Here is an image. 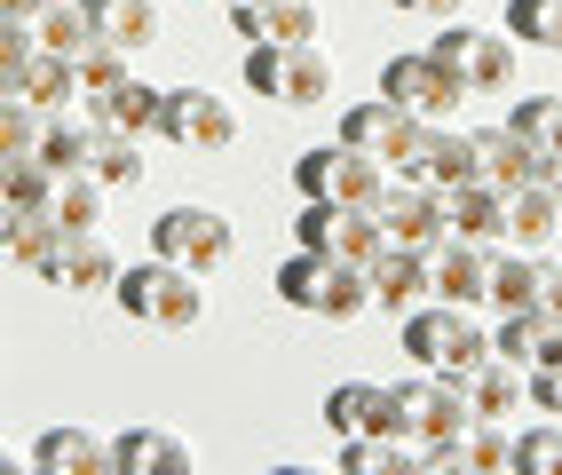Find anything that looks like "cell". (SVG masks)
I'll return each instance as SVG.
<instances>
[{"label":"cell","instance_id":"c3c4849f","mask_svg":"<svg viewBox=\"0 0 562 475\" xmlns=\"http://www.w3.org/2000/svg\"><path fill=\"white\" fill-rule=\"evenodd\" d=\"M547 191H554V199H562V159H547Z\"/></svg>","mask_w":562,"mask_h":475},{"label":"cell","instance_id":"6da1fadb","mask_svg":"<svg viewBox=\"0 0 562 475\" xmlns=\"http://www.w3.org/2000/svg\"><path fill=\"white\" fill-rule=\"evenodd\" d=\"M111 302H120L135 325H159V333H191V325L206 317V285H199V270H182V262H167V253H151V262L120 270Z\"/></svg>","mask_w":562,"mask_h":475},{"label":"cell","instance_id":"30bf717a","mask_svg":"<svg viewBox=\"0 0 562 475\" xmlns=\"http://www.w3.org/2000/svg\"><path fill=\"white\" fill-rule=\"evenodd\" d=\"M151 253H167V262H182V270H222L238 253V230H231V214H222V206L182 199V206H167L151 223Z\"/></svg>","mask_w":562,"mask_h":475},{"label":"cell","instance_id":"e0dca14e","mask_svg":"<svg viewBox=\"0 0 562 475\" xmlns=\"http://www.w3.org/2000/svg\"><path fill=\"white\" fill-rule=\"evenodd\" d=\"M231 16V32L254 48V41H317L325 16H317V0H238V9H222Z\"/></svg>","mask_w":562,"mask_h":475},{"label":"cell","instance_id":"44dd1931","mask_svg":"<svg viewBox=\"0 0 562 475\" xmlns=\"http://www.w3.org/2000/svg\"><path fill=\"white\" fill-rule=\"evenodd\" d=\"M492 349L507 357V364H562V317L554 309H499V333H492Z\"/></svg>","mask_w":562,"mask_h":475},{"label":"cell","instance_id":"8992f818","mask_svg":"<svg viewBox=\"0 0 562 475\" xmlns=\"http://www.w3.org/2000/svg\"><path fill=\"white\" fill-rule=\"evenodd\" d=\"M475 428V396L460 373H420L389 388V436H412V444H436V436H460Z\"/></svg>","mask_w":562,"mask_h":475},{"label":"cell","instance_id":"74e56055","mask_svg":"<svg viewBox=\"0 0 562 475\" xmlns=\"http://www.w3.org/2000/svg\"><path fill=\"white\" fill-rule=\"evenodd\" d=\"M48 159L41 151H9V159H0V206H41L48 199Z\"/></svg>","mask_w":562,"mask_h":475},{"label":"cell","instance_id":"603a6c76","mask_svg":"<svg viewBox=\"0 0 562 475\" xmlns=\"http://www.w3.org/2000/svg\"><path fill=\"white\" fill-rule=\"evenodd\" d=\"M443 223H452V238L507 246V191H492V182H452V191H443Z\"/></svg>","mask_w":562,"mask_h":475},{"label":"cell","instance_id":"d6986e66","mask_svg":"<svg viewBox=\"0 0 562 475\" xmlns=\"http://www.w3.org/2000/svg\"><path fill=\"white\" fill-rule=\"evenodd\" d=\"M364 278H372V309H412V302H428L436 294V285H428V253L420 246H381V253H372V262H364Z\"/></svg>","mask_w":562,"mask_h":475},{"label":"cell","instance_id":"9a60e30c","mask_svg":"<svg viewBox=\"0 0 562 475\" xmlns=\"http://www.w3.org/2000/svg\"><path fill=\"white\" fill-rule=\"evenodd\" d=\"M372 214H381V230L396 246H436L452 238V223H443V191H428V182H381V199H372Z\"/></svg>","mask_w":562,"mask_h":475},{"label":"cell","instance_id":"b9f144b4","mask_svg":"<svg viewBox=\"0 0 562 475\" xmlns=\"http://www.w3.org/2000/svg\"><path fill=\"white\" fill-rule=\"evenodd\" d=\"M515 467H522V475H562V428L515 436Z\"/></svg>","mask_w":562,"mask_h":475},{"label":"cell","instance_id":"5b68a950","mask_svg":"<svg viewBox=\"0 0 562 475\" xmlns=\"http://www.w3.org/2000/svg\"><path fill=\"white\" fill-rule=\"evenodd\" d=\"M80 95H88L95 127H111V135H151L159 127V88H143L120 48L80 56Z\"/></svg>","mask_w":562,"mask_h":475},{"label":"cell","instance_id":"d4e9b609","mask_svg":"<svg viewBox=\"0 0 562 475\" xmlns=\"http://www.w3.org/2000/svg\"><path fill=\"white\" fill-rule=\"evenodd\" d=\"M111 467L120 475H191V444L175 428H127V436H111Z\"/></svg>","mask_w":562,"mask_h":475},{"label":"cell","instance_id":"7402d4cb","mask_svg":"<svg viewBox=\"0 0 562 475\" xmlns=\"http://www.w3.org/2000/svg\"><path fill=\"white\" fill-rule=\"evenodd\" d=\"M412 127H420V120H412L404 112V103H389V95H364V103H349V112H341V143H357V151H372V159H396L404 151V135Z\"/></svg>","mask_w":562,"mask_h":475},{"label":"cell","instance_id":"484cf974","mask_svg":"<svg viewBox=\"0 0 562 475\" xmlns=\"http://www.w3.org/2000/svg\"><path fill=\"white\" fill-rule=\"evenodd\" d=\"M32 467H41V475H111V444L95 428H41Z\"/></svg>","mask_w":562,"mask_h":475},{"label":"cell","instance_id":"7a4b0ae2","mask_svg":"<svg viewBox=\"0 0 562 475\" xmlns=\"http://www.w3.org/2000/svg\"><path fill=\"white\" fill-rule=\"evenodd\" d=\"M404 357L420 364V373H468V364L492 357V333L475 325L468 302L428 294V302H412V309H404Z\"/></svg>","mask_w":562,"mask_h":475},{"label":"cell","instance_id":"d590c367","mask_svg":"<svg viewBox=\"0 0 562 475\" xmlns=\"http://www.w3.org/2000/svg\"><path fill=\"white\" fill-rule=\"evenodd\" d=\"M95 143H103L95 120H64V112H56V120L41 127V159H48V167H95Z\"/></svg>","mask_w":562,"mask_h":475},{"label":"cell","instance_id":"7bdbcfd3","mask_svg":"<svg viewBox=\"0 0 562 475\" xmlns=\"http://www.w3.org/2000/svg\"><path fill=\"white\" fill-rule=\"evenodd\" d=\"M531 405L539 412H562V364H531Z\"/></svg>","mask_w":562,"mask_h":475},{"label":"cell","instance_id":"f907efd6","mask_svg":"<svg viewBox=\"0 0 562 475\" xmlns=\"http://www.w3.org/2000/svg\"><path fill=\"white\" fill-rule=\"evenodd\" d=\"M214 9H238V0H214Z\"/></svg>","mask_w":562,"mask_h":475},{"label":"cell","instance_id":"4dcf8cb0","mask_svg":"<svg viewBox=\"0 0 562 475\" xmlns=\"http://www.w3.org/2000/svg\"><path fill=\"white\" fill-rule=\"evenodd\" d=\"M483 302H499V309H539V253H522V246H492V278H483Z\"/></svg>","mask_w":562,"mask_h":475},{"label":"cell","instance_id":"f35d334b","mask_svg":"<svg viewBox=\"0 0 562 475\" xmlns=\"http://www.w3.org/2000/svg\"><path fill=\"white\" fill-rule=\"evenodd\" d=\"M507 32L562 56V0H507Z\"/></svg>","mask_w":562,"mask_h":475},{"label":"cell","instance_id":"2e32d148","mask_svg":"<svg viewBox=\"0 0 562 475\" xmlns=\"http://www.w3.org/2000/svg\"><path fill=\"white\" fill-rule=\"evenodd\" d=\"M0 88H9V95H24L32 103V112H41V120H56L64 112V103L71 95H80V64H71V56H56V48H41V41H32L9 71H0Z\"/></svg>","mask_w":562,"mask_h":475},{"label":"cell","instance_id":"83f0119b","mask_svg":"<svg viewBox=\"0 0 562 475\" xmlns=\"http://www.w3.org/2000/svg\"><path fill=\"white\" fill-rule=\"evenodd\" d=\"M554 230H562V199L547 191V174L539 182H515V191H507V246L539 253Z\"/></svg>","mask_w":562,"mask_h":475},{"label":"cell","instance_id":"4316f807","mask_svg":"<svg viewBox=\"0 0 562 475\" xmlns=\"http://www.w3.org/2000/svg\"><path fill=\"white\" fill-rule=\"evenodd\" d=\"M468 396H475V420H507V412H522V396H531V373L522 364H507L499 349L483 357V364H468Z\"/></svg>","mask_w":562,"mask_h":475},{"label":"cell","instance_id":"d6a6232c","mask_svg":"<svg viewBox=\"0 0 562 475\" xmlns=\"http://www.w3.org/2000/svg\"><path fill=\"white\" fill-rule=\"evenodd\" d=\"M381 467H420V444H412V436H389V428L341 436V475H381Z\"/></svg>","mask_w":562,"mask_h":475},{"label":"cell","instance_id":"f1b7e54d","mask_svg":"<svg viewBox=\"0 0 562 475\" xmlns=\"http://www.w3.org/2000/svg\"><path fill=\"white\" fill-rule=\"evenodd\" d=\"M64 230H103V182L88 167H56L48 174V199H41Z\"/></svg>","mask_w":562,"mask_h":475},{"label":"cell","instance_id":"cb8c5ba5","mask_svg":"<svg viewBox=\"0 0 562 475\" xmlns=\"http://www.w3.org/2000/svg\"><path fill=\"white\" fill-rule=\"evenodd\" d=\"M80 9H88V24H95V48L135 56V48L159 41V0H80Z\"/></svg>","mask_w":562,"mask_h":475},{"label":"cell","instance_id":"60d3db41","mask_svg":"<svg viewBox=\"0 0 562 475\" xmlns=\"http://www.w3.org/2000/svg\"><path fill=\"white\" fill-rule=\"evenodd\" d=\"M41 112H32V103L24 95H9V88H0V159H9V151H41Z\"/></svg>","mask_w":562,"mask_h":475},{"label":"cell","instance_id":"ba28073f","mask_svg":"<svg viewBox=\"0 0 562 475\" xmlns=\"http://www.w3.org/2000/svg\"><path fill=\"white\" fill-rule=\"evenodd\" d=\"M381 95L404 103L412 120H452L460 103H468V80H460V71L443 64L436 48H404V56L381 64Z\"/></svg>","mask_w":562,"mask_h":475},{"label":"cell","instance_id":"ffe728a7","mask_svg":"<svg viewBox=\"0 0 562 475\" xmlns=\"http://www.w3.org/2000/svg\"><path fill=\"white\" fill-rule=\"evenodd\" d=\"M483 278H492V246H475V238H436L428 246V285L443 302H483Z\"/></svg>","mask_w":562,"mask_h":475},{"label":"cell","instance_id":"8d00e7d4","mask_svg":"<svg viewBox=\"0 0 562 475\" xmlns=\"http://www.w3.org/2000/svg\"><path fill=\"white\" fill-rule=\"evenodd\" d=\"M143 167H151V159H143V135H111L103 127V143H95V182H103V191H135V182H143Z\"/></svg>","mask_w":562,"mask_h":475},{"label":"cell","instance_id":"f546056e","mask_svg":"<svg viewBox=\"0 0 562 475\" xmlns=\"http://www.w3.org/2000/svg\"><path fill=\"white\" fill-rule=\"evenodd\" d=\"M56 238H64V223H56L48 206H0V253H9V262L41 270Z\"/></svg>","mask_w":562,"mask_h":475},{"label":"cell","instance_id":"7c38bea8","mask_svg":"<svg viewBox=\"0 0 562 475\" xmlns=\"http://www.w3.org/2000/svg\"><path fill=\"white\" fill-rule=\"evenodd\" d=\"M159 135L182 143V151H231V143H238V112L214 88H167L159 95Z\"/></svg>","mask_w":562,"mask_h":475},{"label":"cell","instance_id":"3957f363","mask_svg":"<svg viewBox=\"0 0 562 475\" xmlns=\"http://www.w3.org/2000/svg\"><path fill=\"white\" fill-rule=\"evenodd\" d=\"M278 302L302 309V317H364L372 309V278H364V262H333V253L293 246L278 262Z\"/></svg>","mask_w":562,"mask_h":475},{"label":"cell","instance_id":"52a82bcc","mask_svg":"<svg viewBox=\"0 0 562 475\" xmlns=\"http://www.w3.org/2000/svg\"><path fill=\"white\" fill-rule=\"evenodd\" d=\"M381 182H389V167L372 159V151H357V143H341V135L293 159V191H302V199H341V206H372V199H381Z\"/></svg>","mask_w":562,"mask_h":475},{"label":"cell","instance_id":"ac0fdd59","mask_svg":"<svg viewBox=\"0 0 562 475\" xmlns=\"http://www.w3.org/2000/svg\"><path fill=\"white\" fill-rule=\"evenodd\" d=\"M468 151H475V182H492V191H515V182H539L547 174V151H531L515 127H475Z\"/></svg>","mask_w":562,"mask_h":475},{"label":"cell","instance_id":"277c9868","mask_svg":"<svg viewBox=\"0 0 562 475\" xmlns=\"http://www.w3.org/2000/svg\"><path fill=\"white\" fill-rule=\"evenodd\" d=\"M246 88L285 103V112H310V103L333 95V64L317 41H254L246 48Z\"/></svg>","mask_w":562,"mask_h":475},{"label":"cell","instance_id":"bcb514c9","mask_svg":"<svg viewBox=\"0 0 562 475\" xmlns=\"http://www.w3.org/2000/svg\"><path fill=\"white\" fill-rule=\"evenodd\" d=\"M539 309L562 317V262H539Z\"/></svg>","mask_w":562,"mask_h":475},{"label":"cell","instance_id":"8fae6325","mask_svg":"<svg viewBox=\"0 0 562 475\" xmlns=\"http://www.w3.org/2000/svg\"><path fill=\"white\" fill-rule=\"evenodd\" d=\"M428 48L468 80V95H499V88H515V32H483V24L443 16V32H436Z\"/></svg>","mask_w":562,"mask_h":475},{"label":"cell","instance_id":"ee69618b","mask_svg":"<svg viewBox=\"0 0 562 475\" xmlns=\"http://www.w3.org/2000/svg\"><path fill=\"white\" fill-rule=\"evenodd\" d=\"M24 48H32V16H0V71H9Z\"/></svg>","mask_w":562,"mask_h":475},{"label":"cell","instance_id":"9c48e42d","mask_svg":"<svg viewBox=\"0 0 562 475\" xmlns=\"http://www.w3.org/2000/svg\"><path fill=\"white\" fill-rule=\"evenodd\" d=\"M293 246H310V253H333V262H372V253L389 246V230H381V214H372V206L302 199V214H293Z\"/></svg>","mask_w":562,"mask_h":475},{"label":"cell","instance_id":"7dc6e473","mask_svg":"<svg viewBox=\"0 0 562 475\" xmlns=\"http://www.w3.org/2000/svg\"><path fill=\"white\" fill-rule=\"evenodd\" d=\"M48 0H0V16H41Z\"/></svg>","mask_w":562,"mask_h":475},{"label":"cell","instance_id":"681fc988","mask_svg":"<svg viewBox=\"0 0 562 475\" xmlns=\"http://www.w3.org/2000/svg\"><path fill=\"white\" fill-rule=\"evenodd\" d=\"M16 467H24V460H16V452H9V444H0V475H16Z\"/></svg>","mask_w":562,"mask_h":475},{"label":"cell","instance_id":"836d02e7","mask_svg":"<svg viewBox=\"0 0 562 475\" xmlns=\"http://www.w3.org/2000/svg\"><path fill=\"white\" fill-rule=\"evenodd\" d=\"M32 41L80 64V56H95V24H88V9H80V0H48V9L32 16Z\"/></svg>","mask_w":562,"mask_h":475},{"label":"cell","instance_id":"f6af8a7d","mask_svg":"<svg viewBox=\"0 0 562 475\" xmlns=\"http://www.w3.org/2000/svg\"><path fill=\"white\" fill-rule=\"evenodd\" d=\"M396 16H428V24H443V16H460L468 0H389Z\"/></svg>","mask_w":562,"mask_h":475},{"label":"cell","instance_id":"ab89813d","mask_svg":"<svg viewBox=\"0 0 562 475\" xmlns=\"http://www.w3.org/2000/svg\"><path fill=\"white\" fill-rule=\"evenodd\" d=\"M460 444H468V475H507V467H515V436H507L499 420H475Z\"/></svg>","mask_w":562,"mask_h":475},{"label":"cell","instance_id":"e575fe53","mask_svg":"<svg viewBox=\"0 0 562 475\" xmlns=\"http://www.w3.org/2000/svg\"><path fill=\"white\" fill-rule=\"evenodd\" d=\"M507 127L531 143V151H547V159H562V95H515V112H507Z\"/></svg>","mask_w":562,"mask_h":475},{"label":"cell","instance_id":"4fadbf2b","mask_svg":"<svg viewBox=\"0 0 562 475\" xmlns=\"http://www.w3.org/2000/svg\"><path fill=\"white\" fill-rule=\"evenodd\" d=\"M404 182H428V191H452V182H475V151H468V135H452L443 120H420L404 135V151L389 159Z\"/></svg>","mask_w":562,"mask_h":475},{"label":"cell","instance_id":"5bb4252c","mask_svg":"<svg viewBox=\"0 0 562 475\" xmlns=\"http://www.w3.org/2000/svg\"><path fill=\"white\" fill-rule=\"evenodd\" d=\"M41 278L64 285V294H111V285H120V253L103 246V230H64V238L48 246Z\"/></svg>","mask_w":562,"mask_h":475},{"label":"cell","instance_id":"1f68e13d","mask_svg":"<svg viewBox=\"0 0 562 475\" xmlns=\"http://www.w3.org/2000/svg\"><path fill=\"white\" fill-rule=\"evenodd\" d=\"M325 428H333V436L389 428V388H381V381H341V388L325 396Z\"/></svg>","mask_w":562,"mask_h":475}]
</instances>
